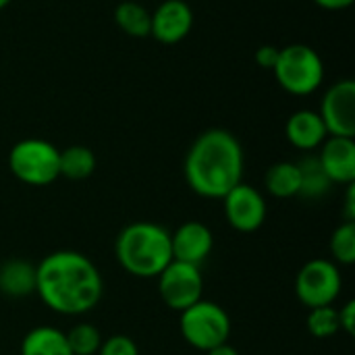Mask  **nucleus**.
<instances>
[{"mask_svg": "<svg viewBox=\"0 0 355 355\" xmlns=\"http://www.w3.org/2000/svg\"><path fill=\"white\" fill-rule=\"evenodd\" d=\"M35 293L48 310L60 316H83L100 304L104 281L85 254L58 250L35 266Z\"/></svg>", "mask_w": 355, "mask_h": 355, "instance_id": "1", "label": "nucleus"}, {"mask_svg": "<svg viewBox=\"0 0 355 355\" xmlns=\"http://www.w3.org/2000/svg\"><path fill=\"white\" fill-rule=\"evenodd\" d=\"M243 148L227 129H208L198 135L183 162L187 185L206 200H223L243 181Z\"/></svg>", "mask_w": 355, "mask_h": 355, "instance_id": "2", "label": "nucleus"}, {"mask_svg": "<svg viewBox=\"0 0 355 355\" xmlns=\"http://www.w3.org/2000/svg\"><path fill=\"white\" fill-rule=\"evenodd\" d=\"M114 256L127 275L156 279L173 262L171 231L150 220L129 223L116 235Z\"/></svg>", "mask_w": 355, "mask_h": 355, "instance_id": "3", "label": "nucleus"}, {"mask_svg": "<svg viewBox=\"0 0 355 355\" xmlns=\"http://www.w3.org/2000/svg\"><path fill=\"white\" fill-rule=\"evenodd\" d=\"M272 71L279 85L293 96L314 94L324 81V62L320 54L306 44L279 48V58Z\"/></svg>", "mask_w": 355, "mask_h": 355, "instance_id": "4", "label": "nucleus"}, {"mask_svg": "<svg viewBox=\"0 0 355 355\" xmlns=\"http://www.w3.org/2000/svg\"><path fill=\"white\" fill-rule=\"evenodd\" d=\"M179 314L181 337L198 352L206 354L208 349L227 343L231 337V318L227 310L216 302L200 300Z\"/></svg>", "mask_w": 355, "mask_h": 355, "instance_id": "5", "label": "nucleus"}, {"mask_svg": "<svg viewBox=\"0 0 355 355\" xmlns=\"http://www.w3.org/2000/svg\"><path fill=\"white\" fill-rule=\"evenodd\" d=\"M58 156L60 150L54 144L40 137H27L10 148L8 168L25 185L46 187L60 177Z\"/></svg>", "mask_w": 355, "mask_h": 355, "instance_id": "6", "label": "nucleus"}, {"mask_svg": "<svg viewBox=\"0 0 355 355\" xmlns=\"http://www.w3.org/2000/svg\"><path fill=\"white\" fill-rule=\"evenodd\" d=\"M343 289V277L339 266L327 258H314L306 262L295 277V295L308 310L333 306Z\"/></svg>", "mask_w": 355, "mask_h": 355, "instance_id": "7", "label": "nucleus"}, {"mask_svg": "<svg viewBox=\"0 0 355 355\" xmlns=\"http://www.w3.org/2000/svg\"><path fill=\"white\" fill-rule=\"evenodd\" d=\"M158 293L168 310L183 312L204 300V275L200 266L173 260L158 277Z\"/></svg>", "mask_w": 355, "mask_h": 355, "instance_id": "8", "label": "nucleus"}, {"mask_svg": "<svg viewBox=\"0 0 355 355\" xmlns=\"http://www.w3.org/2000/svg\"><path fill=\"white\" fill-rule=\"evenodd\" d=\"M223 210H225L227 223L239 233L258 231L264 225L266 214H268L264 196L256 187H252L243 181L239 185H235L223 198Z\"/></svg>", "mask_w": 355, "mask_h": 355, "instance_id": "9", "label": "nucleus"}, {"mask_svg": "<svg viewBox=\"0 0 355 355\" xmlns=\"http://www.w3.org/2000/svg\"><path fill=\"white\" fill-rule=\"evenodd\" d=\"M320 119L333 137H355V81L331 85L320 102Z\"/></svg>", "mask_w": 355, "mask_h": 355, "instance_id": "10", "label": "nucleus"}, {"mask_svg": "<svg viewBox=\"0 0 355 355\" xmlns=\"http://www.w3.org/2000/svg\"><path fill=\"white\" fill-rule=\"evenodd\" d=\"M214 248V235L202 220H187L171 233L173 260L200 266Z\"/></svg>", "mask_w": 355, "mask_h": 355, "instance_id": "11", "label": "nucleus"}, {"mask_svg": "<svg viewBox=\"0 0 355 355\" xmlns=\"http://www.w3.org/2000/svg\"><path fill=\"white\" fill-rule=\"evenodd\" d=\"M193 27V10L185 0H164L152 12L150 35L162 44H177L189 35Z\"/></svg>", "mask_w": 355, "mask_h": 355, "instance_id": "12", "label": "nucleus"}, {"mask_svg": "<svg viewBox=\"0 0 355 355\" xmlns=\"http://www.w3.org/2000/svg\"><path fill=\"white\" fill-rule=\"evenodd\" d=\"M318 162L333 185L355 183V141L354 137L329 135L320 146Z\"/></svg>", "mask_w": 355, "mask_h": 355, "instance_id": "13", "label": "nucleus"}, {"mask_svg": "<svg viewBox=\"0 0 355 355\" xmlns=\"http://www.w3.org/2000/svg\"><path fill=\"white\" fill-rule=\"evenodd\" d=\"M285 135L293 148H297L302 152H312L324 144V139L329 137V131L318 112L297 110L287 119Z\"/></svg>", "mask_w": 355, "mask_h": 355, "instance_id": "14", "label": "nucleus"}, {"mask_svg": "<svg viewBox=\"0 0 355 355\" xmlns=\"http://www.w3.org/2000/svg\"><path fill=\"white\" fill-rule=\"evenodd\" d=\"M0 293L27 297L35 293V266L27 260H8L0 266Z\"/></svg>", "mask_w": 355, "mask_h": 355, "instance_id": "15", "label": "nucleus"}, {"mask_svg": "<svg viewBox=\"0 0 355 355\" xmlns=\"http://www.w3.org/2000/svg\"><path fill=\"white\" fill-rule=\"evenodd\" d=\"M21 355H73L67 335L54 327H35L21 341Z\"/></svg>", "mask_w": 355, "mask_h": 355, "instance_id": "16", "label": "nucleus"}, {"mask_svg": "<svg viewBox=\"0 0 355 355\" xmlns=\"http://www.w3.org/2000/svg\"><path fill=\"white\" fill-rule=\"evenodd\" d=\"M264 185L266 191L279 200H289L300 196V187H302V175H300V166L297 162H277L266 171L264 177Z\"/></svg>", "mask_w": 355, "mask_h": 355, "instance_id": "17", "label": "nucleus"}, {"mask_svg": "<svg viewBox=\"0 0 355 355\" xmlns=\"http://www.w3.org/2000/svg\"><path fill=\"white\" fill-rule=\"evenodd\" d=\"M58 171H60V177H64L69 181H83L94 175L96 156L85 146H69V148L60 150Z\"/></svg>", "mask_w": 355, "mask_h": 355, "instance_id": "18", "label": "nucleus"}, {"mask_svg": "<svg viewBox=\"0 0 355 355\" xmlns=\"http://www.w3.org/2000/svg\"><path fill=\"white\" fill-rule=\"evenodd\" d=\"M114 21L119 25V29H123L127 35L131 37H146L150 35V27H152V12L133 2V0H127V2H121L114 10Z\"/></svg>", "mask_w": 355, "mask_h": 355, "instance_id": "19", "label": "nucleus"}, {"mask_svg": "<svg viewBox=\"0 0 355 355\" xmlns=\"http://www.w3.org/2000/svg\"><path fill=\"white\" fill-rule=\"evenodd\" d=\"M297 166H300V175H302L300 198L320 200L322 196H327L331 191L333 183L327 177V173L322 171V166L318 162V156H308V158L300 160Z\"/></svg>", "mask_w": 355, "mask_h": 355, "instance_id": "20", "label": "nucleus"}, {"mask_svg": "<svg viewBox=\"0 0 355 355\" xmlns=\"http://www.w3.org/2000/svg\"><path fill=\"white\" fill-rule=\"evenodd\" d=\"M333 262L337 266H352L355 262V223L345 220L343 225H339L333 235H331V243H329Z\"/></svg>", "mask_w": 355, "mask_h": 355, "instance_id": "21", "label": "nucleus"}, {"mask_svg": "<svg viewBox=\"0 0 355 355\" xmlns=\"http://www.w3.org/2000/svg\"><path fill=\"white\" fill-rule=\"evenodd\" d=\"M306 327H308V333L314 339H331V337H335L337 333H341L337 308L335 306H322V308L308 310Z\"/></svg>", "mask_w": 355, "mask_h": 355, "instance_id": "22", "label": "nucleus"}, {"mask_svg": "<svg viewBox=\"0 0 355 355\" xmlns=\"http://www.w3.org/2000/svg\"><path fill=\"white\" fill-rule=\"evenodd\" d=\"M64 335L73 355H96L104 341L100 331L89 322H79Z\"/></svg>", "mask_w": 355, "mask_h": 355, "instance_id": "23", "label": "nucleus"}, {"mask_svg": "<svg viewBox=\"0 0 355 355\" xmlns=\"http://www.w3.org/2000/svg\"><path fill=\"white\" fill-rule=\"evenodd\" d=\"M96 355H139V347L127 335H112L102 341Z\"/></svg>", "mask_w": 355, "mask_h": 355, "instance_id": "24", "label": "nucleus"}, {"mask_svg": "<svg viewBox=\"0 0 355 355\" xmlns=\"http://www.w3.org/2000/svg\"><path fill=\"white\" fill-rule=\"evenodd\" d=\"M337 312H339V327H341V331L352 337L355 333V302L349 300L345 306L337 308Z\"/></svg>", "mask_w": 355, "mask_h": 355, "instance_id": "25", "label": "nucleus"}, {"mask_svg": "<svg viewBox=\"0 0 355 355\" xmlns=\"http://www.w3.org/2000/svg\"><path fill=\"white\" fill-rule=\"evenodd\" d=\"M277 58H279V48L277 46H262L256 52V62L262 69H270L272 71L275 64H277Z\"/></svg>", "mask_w": 355, "mask_h": 355, "instance_id": "26", "label": "nucleus"}, {"mask_svg": "<svg viewBox=\"0 0 355 355\" xmlns=\"http://www.w3.org/2000/svg\"><path fill=\"white\" fill-rule=\"evenodd\" d=\"M345 220L355 223V183L347 185V196H345Z\"/></svg>", "mask_w": 355, "mask_h": 355, "instance_id": "27", "label": "nucleus"}, {"mask_svg": "<svg viewBox=\"0 0 355 355\" xmlns=\"http://www.w3.org/2000/svg\"><path fill=\"white\" fill-rule=\"evenodd\" d=\"M314 2L329 10H341V8H347L354 4V0H314Z\"/></svg>", "mask_w": 355, "mask_h": 355, "instance_id": "28", "label": "nucleus"}, {"mask_svg": "<svg viewBox=\"0 0 355 355\" xmlns=\"http://www.w3.org/2000/svg\"><path fill=\"white\" fill-rule=\"evenodd\" d=\"M206 355H239V352L227 341V343H223V345H216V347H212V349H208Z\"/></svg>", "mask_w": 355, "mask_h": 355, "instance_id": "29", "label": "nucleus"}, {"mask_svg": "<svg viewBox=\"0 0 355 355\" xmlns=\"http://www.w3.org/2000/svg\"><path fill=\"white\" fill-rule=\"evenodd\" d=\"M8 2H10V0H0V8H4V6H6Z\"/></svg>", "mask_w": 355, "mask_h": 355, "instance_id": "30", "label": "nucleus"}]
</instances>
